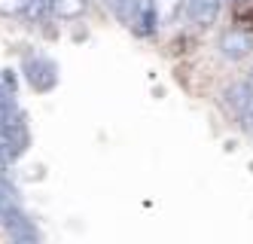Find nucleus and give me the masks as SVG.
<instances>
[{"label": "nucleus", "mask_w": 253, "mask_h": 244, "mask_svg": "<svg viewBox=\"0 0 253 244\" xmlns=\"http://www.w3.org/2000/svg\"><path fill=\"white\" fill-rule=\"evenodd\" d=\"M19 122H25V119H22L19 107H15V101H12V92L6 86H0V128L19 125Z\"/></svg>", "instance_id": "obj_6"}, {"label": "nucleus", "mask_w": 253, "mask_h": 244, "mask_svg": "<svg viewBox=\"0 0 253 244\" xmlns=\"http://www.w3.org/2000/svg\"><path fill=\"white\" fill-rule=\"evenodd\" d=\"M0 226L6 229V235L12 241H19V244H31V241H37V229L31 226V220L19 211V214H12L6 223H0Z\"/></svg>", "instance_id": "obj_5"}, {"label": "nucleus", "mask_w": 253, "mask_h": 244, "mask_svg": "<svg viewBox=\"0 0 253 244\" xmlns=\"http://www.w3.org/2000/svg\"><path fill=\"white\" fill-rule=\"evenodd\" d=\"M137 3H140V0H107V6L113 9V15L119 18V22H125V25H131V22H134Z\"/></svg>", "instance_id": "obj_10"}, {"label": "nucleus", "mask_w": 253, "mask_h": 244, "mask_svg": "<svg viewBox=\"0 0 253 244\" xmlns=\"http://www.w3.org/2000/svg\"><path fill=\"white\" fill-rule=\"evenodd\" d=\"M25 77L37 92H46V89L55 86V64L46 61V58H31L25 67Z\"/></svg>", "instance_id": "obj_3"}, {"label": "nucleus", "mask_w": 253, "mask_h": 244, "mask_svg": "<svg viewBox=\"0 0 253 244\" xmlns=\"http://www.w3.org/2000/svg\"><path fill=\"white\" fill-rule=\"evenodd\" d=\"M31 0H0V15H22Z\"/></svg>", "instance_id": "obj_13"}, {"label": "nucleus", "mask_w": 253, "mask_h": 244, "mask_svg": "<svg viewBox=\"0 0 253 244\" xmlns=\"http://www.w3.org/2000/svg\"><path fill=\"white\" fill-rule=\"evenodd\" d=\"M22 153H25V149H22L19 144H15L12 138H6L3 131H0V171H3V168H6L9 162H15Z\"/></svg>", "instance_id": "obj_11"}, {"label": "nucleus", "mask_w": 253, "mask_h": 244, "mask_svg": "<svg viewBox=\"0 0 253 244\" xmlns=\"http://www.w3.org/2000/svg\"><path fill=\"white\" fill-rule=\"evenodd\" d=\"M250 49H253V37H250V31H244V28H232V31H226V34L220 37V52L226 55V58H232V61L244 58Z\"/></svg>", "instance_id": "obj_2"}, {"label": "nucleus", "mask_w": 253, "mask_h": 244, "mask_svg": "<svg viewBox=\"0 0 253 244\" xmlns=\"http://www.w3.org/2000/svg\"><path fill=\"white\" fill-rule=\"evenodd\" d=\"M19 198H15V193L9 190V186L0 180V223H6L12 214H19Z\"/></svg>", "instance_id": "obj_9"}, {"label": "nucleus", "mask_w": 253, "mask_h": 244, "mask_svg": "<svg viewBox=\"0 0 253 244\" xmlns=\"http://www.w3.org/2000/svg\"><path fill=\"white\" fill-rule=\"evenodd\" d=\"M49 9L58 18H80L85 12V0H49Z\"/></svg>", "instance_id": "obj_8"}, {"label": "nucleus", "mask_w": 253, "mask_h": 244, "mask_svg": "<svg viewBox=\"0 0 253 244\" xmlns=\"http://www.w3.org/2000/svg\"><path fill=\"white\" fill-rule=\"evenodd\" d=\"M183 9L192 25H213L220 15V0H183Z\"/></svg>", "instance_id": "obj_4"}, {"label": "nucleus", "mask_w": 253, "mask_h": 244, "mask_svg": "<svg viewBox=\"0 0 253 244\" xmlns=\"http://www.w3.org/2000/svg\"><path fill=\"white\" fill-rule=\"evenodd\" d=\"M223 107L232 113V119L241 125V131L253 135V92L247 83H238V86H229L223 92Z\"/></svg>", "instance_id": "obj_1"}, {"label": "nucleus", "mask_w": 253, "mask_h": 244, "mask_svg": "<svg viewBox=\"0 0 253 244\" xmlns=\"http://www.w3.org/2000/svg\"><path fill=\"white\" fill-rule=\"evenodd\" d=\"M235 25L244 28V31H253V0H235Z\"/></svg>", "instance_id": "obj_12"}, {"label": "nucleus", "mask_w": 253, "mask_h": 244, "mask_svg": "<svg viewBox=\"0 0 253 244\" xmlns=\"http://www.w3.org/2000/svg\"><path fill=\"white\" fill-rule=\"evenodd\" d=\"M247 86H250V92H253V70H250V80H247Z\"/></svg>", "instance_id": "obj_14"}, {"label": "nucleus", "mask_w": 253, "mask_h": 244, "mask_svg": "<svg viewBox=\"0 0 253 244\" xmlns=\"http://www.w3.org/2000/svg\"><path fill=\"white\" fill-rule=\"evenodd\" d=\"M183 9V0H153V12H156V25H171Z\"/></svg>", "instance_id": "obj_7"}]
</instances>
